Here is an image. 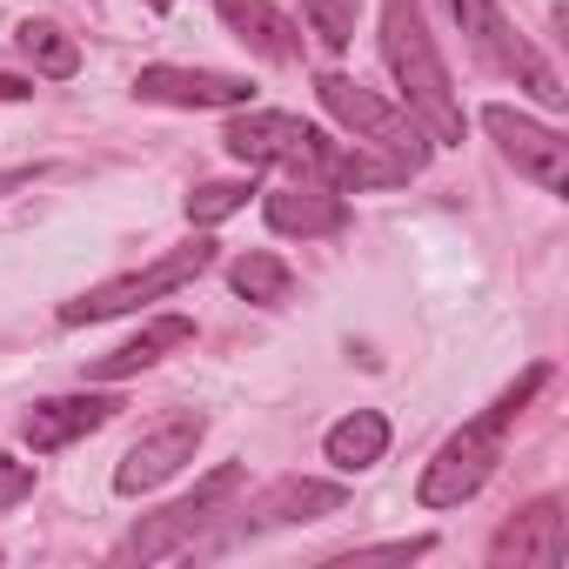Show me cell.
Segmentation results:
<instances>
[{
  "instance_id": "6da1fadb",
  "label": "cell",
  "mask_w": 569,
  "mask_h": 569,
  "mask_svg": "<svg viewBox=\"0 0 569 569\" xmlns=\"http://www.w3.org/2000/svg\"><path fill=\"white\" fill-rule=\"evenodd\" d=\"M382 61L402 88V108L429 128V141L456 148L462 141V101L449 88V68L436 54V34H429L416 0H382Z\"/></svg>"
},
{
  "instance_id": "7a4b0ae2",
  "label": "cell",
  "mask_w": 569,
  "mask_h": 569,
  "mask_svg": "<svg viewBox=\"0 0 569 569\" xmlns=\"http://www.w3.org/2000/svg\"><path fill=\"white\" fill-rule=\"evenodd\" d=\"M542 382H549V369H529L516 389H502V396H496V409H482L476 422H462V429L436 449V462L422 469L416 502H422V509H462V502L496 476V462H502V436H509L516 409H522Z\"/></svg>"
},
{
  "instance_id": "3957f363",
  "label": "cell",
  "mask_w": 569,
  "mask_h": 569,
  "mask_svg": "<svg viewBox=\"0 0 569 569\" xmlns=\"http://www.w3.org/2000/svg\"><path fill=\"white\" fill-rule=\"evenodd\" d=\"M316 94H322V108L342 121V128H356L362 141H376V148H389L396 161H409V168H422L429 154H436V141H429V128L409 114V108H396V101H382L376 88H362V81H349V74H322L316 81Z\"/></svg>"
},
{
  "instance_id": "277c9868",
  "label": "cell",
  "mask_w": 569,
  "mask_h": 569,
  "mask_svg": "<svg viewBox=\"0 0 569 569\" xmlns=\"http://www.w3.org/2000/svg\"><path fill=\"white\" fill-rule=\"evenodd\" d=\"M234 489H241V462L214 469V476H208L194 496H181L174 509H161V516L134 522V529L114 542V562H161V556H188V549H194V536L214 522V509H221Z\"/></svg>"
},
{
  "instance_id": "5b68a950",
  "label": "cell",
  "mask_w": 569,
  "mask_h": 569,
  "mask_svg": "<svg viewBox=\"0 0 569 569\" xmlns=\"http://www.w3.org/2000/svg\"><path fill=\"white\" fill-rule=\"evenodd\" d=\"M449 14L462 21L469 48H476L496 74H516V81H522L542 108H562V101H569V88L556 81V68H549V61H542V54H536V48H529V41H522L502 14H496V0H449Z\"/></svg>"
},
{
  "instance_id": "8992f818",
  "label": "cell",
  "mask_w": 569,
  "mask_h": 569,
  "mask_svg": "<svg viewBox=\"0 0 569 569\" xmlns=\"http://www.w3.org/2000/svg\"><path fill=\"white\" fill-rule=\"evenodd\" d=\"M208 261H214V241H188V248H174V254H161V261H148V268H134V274H121V281H101L94 296L68 302V309H61V322H68V329H81V322L128 316V309H141V302H161V296H174V289H181V281H194Z\"/></svg>"
},
{
  "instance_id": "52a82bcc",
  "label": "cell",
  "mask_w": 569,
  "mask_h": 569,
  "mask_svg": "<svg viewBox=\"0 0 569 569\" xmlns=\"http://www.w3.org/2000/svg\"><path fill=\"white\" fill-rule=\"evenodd\" d=\"M322 128H309V121H296V114H234L228 128H221V148L241 161V168H289V174H302V181H316V154H322Z\"/></svg>"
},
{
  "instance_id": "ba28073f",
  "label": "cell",
  "mask_w": 569,
  "mask_h": 569,
  "mask_svg": "<svg viewBox=\"0 0 569 569\" xmlns=\"http://www.w3.org/2000/svg\"><path fill=\"white\" fill-rule=\"evenodd\" d=\"M482 128L496 134V148L516 161V174H529L536 188H549V194H562L569 188V141L556 134V128H542V121H529V114H516V108H482Z\"/></svg>"
},
{
  "instance_id": "9c48e42d",
  "label": "cell",
  "mask_w": 569,
  "mask_h": 569,
  "mask_svg": "<svg viewBox=\"0 0 569 569\" xmlns=\"http://www.w3.org/2000/svg\"><path fill=\"white\" fill-rule=\"evenodd\" d=\"M201 436H208V422L201 416H168V422H154L128 456H121V469H114V489L121 496H141V489H161L168 476H181L188 462H194V449H201Z\"/></svg>"
},
{
  "instance_id": "30bf717a",
  "label": "cell",
  "mask_w": 569,
  "mask_h": 569,
  "mask_svg": "<svg viewBox=\"0 0 569 569\" xmlns=\"http://www.w3.org/2000/svg\"><path fill=\"white\" fill-rule=\"evenodd\" d=\"M134 94L168 101V108H248L254 88L241 74H214V68H141Z\"/></svg>"
},
{
  "instance_id": "8fae6325",
  "label": "cell",
  "mask_w": 569,
  "mask_h": 569,
  "mask_svg": "<svg viewBox=\"0 0 569 569\" xmlns=\"http://www.w3.org/2000/svg\"><path fill=\"white\" fill-rule=\"evenodd\" d=\"M261 214H268L274 234H302V241L349 228V201H342L336 188H322V181H289V188H274V194L261 201Z\"/></svg>"
},
{
  "instance_id": "7c38bea8",
  "label": "cell",
  "mask_w": 569,
  "mask_h": 569,
  "mask_svg": "<svg viewBox=\"0 0 569 569\" xmlns=\"http://www.w3.org/2000/svg\"><path fill=\"white\" fill-rule=\"evenodd\" d=\"M114 396H54V402H34L28 416H21V436L41 449V456H54V449H68V442H81V436H94V429H108L114 422Z\"/></svg>"
},
{
  "instance_id": "4fadbf2b",
  "label": "cell",
  "mask_w": 569,
  "mask_h": 569,
  "mask_svg": "<svg viewBox=\"0 0 569 569\" xmlns=\"http://www.w3.org/2000/svg\"><path fill=\"white\" fill-rule=\"evenodd\" d=\"M188 342H194V322H188V316H154L141 336H128L121 349L94 356V362H88V376H94V382H121V376H141V369H154L161 356H174V349H188Z\"/></svg>"
},
{
  "instance_id": "5bb4252c",
  "label": "cell",
  "mask_w": 569,
  "mask_h": 569,
  "mask_svg": "<svg viewBox=\"0 0 569 569\" xmlns=\"http://www.w3.org/2000/svg\"><path fill=\"white\" fill-rule=\"evenodd\" d=\"M489 556H496V562H536V569H556V562H562V502H556V496L529 502V509L496 536Z\"/></svg>"
},
{
  "instance_id": "9a60e30c",
  "label": "cell",
  "mask_w": 569,
  "mask_h": 569,
  "mask_svg": "<svg viewBox=\"0 0 569 569\" xmlns=\"http://www.w3.org/2000/svg\"><path fill=\"white\" fill-rule=\"evenodd\" d=\"M221 21L241 48H254L261 61H296L302 54V34L289 14H274L268 0H221Z\"/></svg>"
},
{
  "instance_id": "2e32d148",
  "label": "cell",
  "mask_w": 569,
  "mask_h": 569,
  "mask_svg": "<svg viewBox=\"0 0 569 569\" xmlns=\"http://www.w3.org/2000/svg\"><path fill=\"white\" fill-rule=\"evenodd\" d=\"M342 502H349L342 482H302V476H289V482H274V489L254 502L248 529H261V522H316V516H336Z\"/></svg>"
},
{
  "instance_id": "e0dca14e",
  "label": "cell",
  "mask_w": 569,
  "mask_h": 569,
  "mask_svg": "<svg viewBox=\"0 0 569 569\" xmlns=\"http://www.w3.org/2000/svg\"><path fill=\"white\" fill-rule=\"evenodd\" d=\"M329 462L342 469V476H356V469H376L382 456H389V416L382 409H356V416H342L336 429H329Z\"/></svg>"
},
{
  "instance_id": "ac0fdd59",
  "label": "cell",
  "mask_w": 569,
  "mask_h": 569,
  "mask_svg": "<svg viewBox=\"0 0 569 569\" xmlns=\"http://www.w3.org/2000/svg\"><path fill=\"white\" fill-rule=\"evenodd\" d=\"M228 274H234V296H241V302H261V309H281V302L296 296V274H289V261H281V254H268V248L241 254Z\"/></svg>"
},
{
  "instance_id": "d6986e66",
  "label": "cell",
  "mask_w": 569,
  "mask_h": 569,
  "mask_svg": "<svg viewBox=\"0 0 569 569\" xmlns=\"http://www.w3.org/2000/svg\"><path fill=\"white\" fill-rule=\"evenodd\" d=\"M14 48H21V54L34 61V74H48V81H68V74L81 68V48H74V34H61L54 21H21Z\"/></svg>"
},
{
  "instance_id": "ffe728a7",
  "label": "cell",
  "mask_w": 569,
  "mask_h": 569,
  "mask_svg": "<svg viewBox=\"0 0 569 569\" xmlns=\"http://www.w3.org/2000/svg\"><path fill=\"white\" fill-rule=\"evenodd\" d=\"M248 194H254V181H201V188L188 194V221H194V228H214V221L241 214Z\"/></svg>"
},
{
  "instance_id": "44dd1931",
  "label": "cell",
  "mask_w": 569,
  "mask_h": 569,
  "mask_svg": "<svg viewBox=\"0 0 569 569\" xmlns=\"http://www.w3.org/2000/svg\"><path fill=\"white\" fill-rule=\"evenodd\" d=\"M356 8H362V0H302V21L322 34L329 54H342L356 41Z\"/></svg>"
},
{
  "instance_id": "7402d4cb",
  "label": "cell",
  "mask_w": 569,
  "mask_h": 569,
  "mask_svg": "<svg viewBox=\"0 0 569 569\" xmlns=\"http://www.w3.org/2000/svg\"><path fill=\"white\" fill-rule=\"evenodd\" d=\"M21 496H34V462H14L0 449V509H14Z\"/></svg>"
},
{
  "instance_id": "603a6c76",
  "label": "cell",
  "mask_w": 569,
  "mask_h": 569,
  "mask_svg": "<svg viewBox=\"0 0 569 569\" xmlns=\"http://www.w3.org/2000/svg\"><path fill=\"white\" fill-rule=\"evenodd\" d=\"M436 542L429 536H409V542H376V549H356V562H416V556H429Z\"/></svg>"
},
{
  "instance_id": "cb8c5ba5",
  "label": "cell",
  "mask_w": 569,
  "mask_h": 569,
  "mask_svg": "<svg viewBox=\"0 0 569 569\" xmlns=\"http://www.w3.org/2000/svg\"><path fill=\"white\" fill-rule=\"evenodd\" d=\"M34 94V81H21V74H0V101H28Z\"/></svg>"
},
{
  "instance_id": "d4e9b609",
  "label": "cell",
  "mask_w": 569,
  "mask_h": 569,
  "mask_svg": "<svg viewBox=\"0 0 569 569\" xmlns=\"http://www.w3.org/2000/svg\"><path fill=\"white\" fill-rule=\"evenodd\" d=\"M21 181H34V168H8V174H0V194H14Z\"/></svg>"
},
{
  "instance_id": "484cf974",
  "label": "cell",
  "mask_w": 569,
  "mask_h": 569,
  "mask_svg": "<svg viewBox=\"0 0 569 569\" xmlns=\"http://www.w3.org/2000/svg\"><path fill=\"white\" fill-rule=\"evenodd\" d=\"M148 14H168V0H148Z\"/></svg>"
}]
</instances>
